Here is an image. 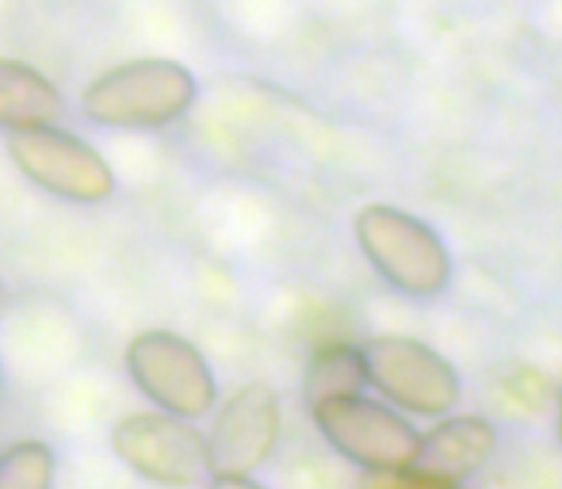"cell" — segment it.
I'll use <instances>...</instances> for the list:
<instances>
[{
  "label": "cell",
  "instance_id": "10",
  "mask_svg": "<svg viewBox=\"0 0 562 489\" xmlns=\"http://www.w3.org/2000/svg\"><path fill=\"white\" fill-rule=\"evenodd\" d=\"M61 115H66V100L35 66L0 58V130H38V126L61 123Z\"/></svg>",
  "mask_w": 562,
  "mask_h": 489
},
{
  "label": "cell",
  "instance_id": "3",
  "mask_svg": "<svg viewBox=\"0 0 562 489\" xmlns=\"http://www.w3.org/2000/svg\"><path fill=\"white\" fill-rule=\"evenodd\" d=\"M311 417L318 436L340 459L379 478L409 475L417 447H422V432L414 429V421L391 409L386 401L368 398V394L322 401V406L311 409Z\"/></svg>",
  "mask_w": 562,
  "mask_h": 489
},
{
  "label": "cell",
  "instance_id": "9",
  "mask_svg": "<svg viewBox=\"0 0 562 489\" xmlns=\"http://www.w3.org/2000/svg\"><path fill=\"white\" fill-rule=\"evenodd\" d=\"M497 452V429L490 417L479 413H448L422 432V447L409 467L414 478L440 486H463L494 459Z\"/></svg>",
  "mask_w": 562,
  "mask_h": 489
},
{
  "label": "cell",
  "instance_id": "6",
  "mask_svg": "<svg viewBox=\"0 0 562 489\" xmlns=\"http://www.w3.org/2000/svg\"><path fill=\"white\" fill-rule=\"evenodd\" d=\"M112 452L126 470L161 489H195L211 482L207 440L192 421L169 413H126L112 429Z\"/></svg>",
  "mask_w": 562,
  "mask_h": 489
},
{
  "label": "cell",
  "instance_id": "4",
  "mask_svg": "<svg viewBox=\"0 0 562 489\" xmlns=\"http://www.w3.org/2000/svg\"><path fill=\"white\" fill-rule=\"evenodd\" d=\"M363 375H368V390L379 394L391 409L402 417H429L440 421L463 398V383L459 371L451 367L448 356L429 349L425 341L414 337H371L360 344Z\"/></svg>",
  "mask_w": 562,
  "mask_h": 489
},
{
  "label": "cell",
  "instance_id": "8",
  "mask_svg": "<svg viewBox=\"0 0 562 489\" xmlns=\"http://www.w3.org/2000/svg\"><path fill=\"white\" fill-rule=\"evenodd\" d=\"M283 409L268 383H245L211 413L207 470L211 478H252L280 447Z\"/></svg>",
  "mask_w": 562,
  "mask_h": 489
},
{
  "label": "cell",
  "instance_id": "15",
  "mask_svg": "<svg viewBox=\"0 0 562 489\" xmlns=\"http://www.w3.org/2000/svg\"><path fill=\"white\" fill-rule=\"evenodd\" d=\"M555 432H559V444H562V383H559V409H555Z\"/></svg>",
  "mask_w": 562,
  "mask_h": 489
},
{
  "label": "cell",
  "instance_id": "7",
  "mask_svg": "<svg viewBox=\"0 0 562 489\" xmlns=\"http://www.w3.org/2000/svg\"><path fill=\"white\" fill-rule=\"evenodd\" d=\"M8 157L15 169L43 192L66 203H104L115 195V172L97 149L61 126H38V130L8 134Z\"/></svg>",
  "mask_w": 562,
  "mask_h": 489
},
{
  "label": "cell",
  "instance_id": "2",
  "mask_svg": "<svg viewBox=\"0 0 562 489\" xmlns=\"http://www.w3.org/2000/svg\"><path fill=\"white\" fill-rule=\"evenodd\" d=\"M200 84L188 66L169 58H138L100 73L85 89L81 107L108 130H161L192 112Z\"/></svg>",
  "mask_w": 562,
  "mask_h": 489
},
{
  "label": "cell",
  "instance_id": "13",
  "mask_svg": "<svg viewBox=\"0 0 562 489\" xmlns=\"http://www.w3.org/2000/svg\"><path fill=\"white\" fill-rule=\"evenodd\" d=\"M391 489H459V486H440V482H425V478H414V475H398V478H391Z\"/></svg>",
  "mask_w": 562,
  "mask_h": 489
},
{
  "label": "cell",
  "instance_id": "1",
  "mask_svg": "<svg viewBox=\"0 0 562 489\" xmlns=\"http://www.w3.org/2000/svg\"><path fill=\"white\" fill-rule=\"evenodd\" d=\"M356 244L375 275L406 298H437L451 283V252L425 218L391 203L356 211Z\"/></svg>",
  "mask_w": 562,
  "mask_h": 489
},
{
  "label": "cell",
  "instance_id": "12",
  "mask_svg": "<svg viewBox=\"0 0 562 489\" xmlns=\"http://www.w3.org/2000/svg\"><path fill=\"white\" fill-rule=\"evenodd\" d=\"M58 455L43 440H15L0 452V489H54Z\"/></svg>",
  "mask_w": 562,
  "mask_h": 489
},
{
  "label": "cell",
  "instance_id": "16",
  "mask_svg": "<svg viewBox=\"0 0 562 489\" xmlns=\"http://www.w3.org/2000/svg\"><path fill=\"white\" fill-rule=\"evenodd\" d=\"M0 406H4V367H0Z\"/></svg>",
  "mask_w": 562,
  "mask_h": 489
},
{
  "label": "cell",
  "instance_id": "5",
  "mask_svg": "<svg viewBox=\"0 0 562 489\" xmlns=\"http://www.w3.org/2000/svg\"><path fill=\"white\" fill-rule=\"evenodd\" d=\"M126 375L157 413L203 421L218 406V378L207 356L172 329H146L126 344Z\"/></svg>",
  "mask_w": 562,
  "mask_h": 489
},
{
  "label": "cell",
  "instance_id": "14",
  "mask_svg": "<svg viewBox=\"0 0 562 489\" xmlns=\"http://www.w3.org/2000/svg\"><path fill=\"white\" fill-rule=\"evenodd\" d=\"M207 489H268V486H260L257 478H211Z\"/></svg>",
  "mask_w": 562,
  "mask_h": 489
},
{
  "label": "cell",
  "instance_id": "17",
  "mask_svg": "<svg viewBox=\"0 0 562 489\" xmlns=\"http://www.w3.org/2000/svg\"><path fill=\"white\" fill-rule=\"evenodd\" d=\"M0 303H4V280H0Z\"/></svg>",
  "mask_w": 562,
  "mask_h": 489
},
{
  "label": "cell",
  "instance_id": "11",
  "mask_svg": "<svg viewBox=\"0 0 562 489\" xmlns=\"http://www.w3.org/2000/svg\"><path fill=\"white\" fill-rule=\"evenodd\" d=\"M352 394H368V375H363L360 344L334 341L322 344L303 371V401L306 409L322 406L334 398H352Z\"/></svg>",
  "mask_w": 562,
  "mask_h": 489
}]
</instances>
